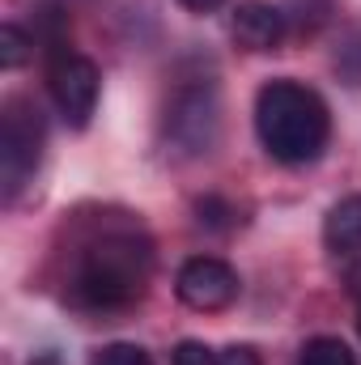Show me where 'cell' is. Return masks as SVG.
I'll list each match as a JSON object with an SVG mask.
<instances>
[{
	"label": "cell",
	"mask_w": 361,
	"mask_h": 365,
	"mask_svg": "<svg viewBox=\"0 0 361 365\" xmlns=\"http://www.w3.org/2000/svg\"><path fill=\"white\" fill-rule=\"evenodd\" d=\"M153 276V242L141 225L111 221L93 230L73 255L68 302L77 310H128L145 297Z\"/></svg>",
	"instance_id": "obj_1"
},
{
	"label": "cell",
	"mask_w": 361,
	"mask_h": 365,
	"mask_svg": "<svg viewBox=\"0 0 361 365\" xmlns=\"http://www.w3.org/2000/svg\"><path fill=\"white\" fill-rule=\"evenodd\" d=\"M255 132L268 158L285 166H306L327 149L332 115H327V102L310 86L276 77L255 98Z\"/></svg>",
	"instance_id": "obj_2"
},
{
	"label": "cell",
	"mask_w": 361,
	"mask_h": 365,
	"mask_svg": "<svg viewBox=\"0 0 361 365\" xmlns=\"http://www.w3.org/2000/svg\"><path fill=\"white\" fill-rule=\"evenodd\" d=\"M43 162V115L30 98H9L0 110V187L13 204Z\"/></svg>",
	"instance_id": "obj_3"
},
{
	"label": "cell",
	"mask_w": 361,
	"mask_h": 365,
	"mask_svg": "<svg viewBox=\"0 0 361 365\" xmlns=\"http://www.w3.org/2000/svg\"><path fill=\"white\" fill-rule=\"evenodd\" d=\"M47 93L60 110V119L68 128H86L98 110V93H102V73L90 56H77L68 47H56L47 60Z\"/></svg>",
	"instance_id": "obj_4"
},
{
	"label": "cell",
	"mask_w": 361,
	"mask_h": 365,
	"mask_svg": "<svg viewBox=\"0 0 361 365\" xmlns=\"http://www.w3.org/2000/svg\"><path fill=\"white\" fill-rule=\"evenodd\" d=\"M166 140L179 145L183 153H208L217 140L221 106H217V86L213 81H191L179 86L171 106H166Z\"/></svg>",
	"instance_id": "obj_5"
},
{
	"label": "cell",
	"mask_w": 361,
	"mask_h": 365,
	"mask_svg": "<svg viewBox=\"0 0 361 365\" xmlns=\"http://www.w3.org/2000/svg\"><path fill=\"white\" fill-rule=\"evenodd\" d=\"M238 289L243 280L238 272L225 264V259H213V255H195L187 259L175 276V293H179L183 306L200 310V314H213V310H225L238 302Z\"/></svg>",
	"instance_id": "obj_6"
},
{
	"label": "cell",
	"mask_w": 361,
	"mask_h": 365,
	"mask_svg": "<svg viewBox=\"0 0 361 365\" xmlns=\"http://www.w3.org/2000/svg\"><path fill=\"white\" fill-rule=\"evenodd\" d=\"M230 30H234L238 47H247V51H272L285 38V13L264 4V0H247V4L234 9Z\"/></svg>",
	"instance_id": "obj_7"
},
{
	"label": "cell",
	"mask_w": 361,
	"mask_h": 365,
	"mask_svg": "<svg viewBox=\"0 0 361 365\" xmlns=\"http://www.w3.org/2000/svg\"><path fill=\"white\" fill-rule=\"evenodd\" d=\"M323 242L340 259L361 251V195H345L340 204H332V212L323 217Z\"/></svg>",
	"instance_id": "obj_8"
},
{
	"label": "cell",
	"mask_w": 361,
	"mask_h": 365,
	"mask_svg": "<svg viewBox=\"0 0 361 365\" xmlns=\"http://www.w3.org/2000/svg\"><path fill=\"white\" fill-rule=\"evenodd\" d=\"M298 365H357V357H353V349H349L345 340H336V336H315V340L302 349Z\"/></svg>",
	"instance_id": "obj_9"
},
{
	"label": "cell",
	"mask_w": 361,
	"mask_h": 365,
	"mask_svg": "<svg viewBox=\"0 0 361 365\" xmlns=\"http://www.w3.org/2000/svg\"><path fill=\"white\" fill-rule=\"evenodd\" d=\"M30 47H34V38L21 26H13V21L0 26V64L4 68H21L30 60Z\"/></svg>",
	"instance_id": "obj_10"
},
{
	"label": "cell",
	"mask_w": 361,
	"mask_h": 365,
	"mask_svg": "<svg viewBox=\"0 0 361 365\" xmlns=\"http://www.w3.org/2000/svg\"><path fill=\"white\" fill-rule=\"evenodd\" d=\"M195 217H200V225H208V230H230V225L238 221V212H234L225 200H217V195L195 200Z\"/></svg>",
	"instance_id": "obj_11"
},
{
	"label": "cell",
	"mask_w": 361,
	"mask_h": 365,
	"mask_svg": "<svg viewBox=\"0 0 361 365\" xmlns=\"http://www.w3.org/2000/svg\"><path fill=\"white\" fill-rule=\"evenodd\" d=\"M93 365H153V357L136 344H106V349H98Z\"/></svg>",
	"instance_id": "obj_12"
},
{
	"label": "cell",
	"mask_w": 361,
	"mask_h": 365,
	"mask_svg": "<svg viewBox=\"0 0 361 365\" xmlns=\"http://www.w3.org/2000/svg\"><path fill=\"white\" fill-rule=\"evenodd\" d=\"M171 365H217V353L208 344H200V340H183Z\"/></svg>",
	"instance_id": "obj_13"
},
{
	"label": "cell",
	"mask_w": 361,
	"mask_h": 365,
	"mask_svg": "<svg viewBox=\"0 0 361 365\" xmlns=\"http://www.w3.org/2000/svg\"><path fill=\"white\" fill-rule=\"evenodd\" d=\"M217 365H264V361L255 357V349H247V344H230V349L217 353Z\"/></svg>",
	"instance_id": "obj_14"
},
{
	"label": "cell",
	"mask_w": 361,
	"mask_h": 365,
	"mask_svg": "<svg viewBox=\"0 0 361 365\" xmlns=\"http://www.w3.org/2000/svg\"><path fill=\"white\" fill-rule=\"evenodd\" d=\"M345 284H349V293H353V297H361V251L345 259Z\"/></svg>",
	"instance_id": "obj_15"
},
{
	"label": "cell",
	"mask_w": 361,
	"mask_h": 365,
	"mask_svg": "<svg viewBox=\"0 0 361 365\" xmlns=\"http://www.w3.org/2000/svg\"><path fill=\"white\" fill-rule=\"evenodd\" d=\"M183 9H191V13H213V9H221L225 0H179Z\"/></svg>",
	"instance_id": "obj_16"
},
{
	"label": "cell",
	"mask_w": 361,
	"mask_h": 365,
	"mask_svg": "<svg viewBox=\"0 0 361 365\" xmlns=\"http://www.w3.org/2000/svg\"><path fill=\"white\" fill-rule=\"evenodd\" d=\"M357 327H361V314H357Z\"/></svg>",
	"instance_id": "obj_17"
}]
</instances>
